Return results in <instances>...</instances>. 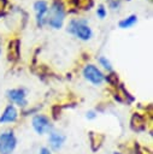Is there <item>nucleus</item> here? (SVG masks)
<instances>
[{"label":"nucleus","instance_id":"nucleus-16","mask_svg":"<svg viewBox=\"0 0 153 154\" xmlns=\"http://www.w3.org/2000/svg\"><path fill=\"white\" fill-rule=\"evenodd\" d=\"M113 154H122V153H119V152H114Z\"/></svg>","mask_w":153,"mask_h":154},{"label":"nucleus","instance_id":"nucleus-8","mask_svg":"<svg viewBox=\"0 0 153 154\" xmlns=\"http://www.w3.org/2000/svg\"><path fill=\"white\" fill-rule=\"evenodd\" d=\"M18 112L13 105H8L0 117V123H12L17 119Z\"/></svg>","mask_w":153,"mask_h":154},{"label":"nucleus","instance_id":"nucleus-13","mask_svg":"<svg viewBox=\"0 0 153 154\" xmlns=\"http://www.w3.org/2000/svg\"><path fill=\"white\" fill-rule=\"evenodd\" d=\"M96 14H98V17L99 18H105V16H106V10L104 8V6L102 5H100L99 6V8H98V11H96Z\"/></svg>","mask_w":153,"mask_h":154},{"label":"nucleus","instance_id":"nucleus-14","mask_svg":"<svg viewBox=\"0 0 153 154\" xmlns=\"http://www.w3.org/2000/svg\"><path fill=\"white\" fill-rule=\"evenodd\" d=\"M40 154H52V152L48 149V148H41V150H40Z\"/></svg>","mask_w":153,"mask_h":154},{"label":"nucleus","instance_id":"nucleus-15","mask_svg":"<svg viewBox=\"0 0 153 154\" xmlns=\"http://www.w3.org/2000/svg\"><path fill=\"white\" fill-rule=\"evenodd\" d=\"M95 117V113L93 112V111H89L88 113H87V118H89V119H93Z\"/></svg>","mask_w":153,"mask_h":154},{"label":"nucleus","instance_id":"nucleus-3","mask_svg":"<svg viewBox=\"0 0 153 154\" xmlns=\"http://www.w3.org/2000/svg\"><path fill=\"white\" fill-rule=\"evenodd\" d=\"M16 144L17 140L12 131L0 132V154H12Z\"/></svg>","mask_w":153,"mask_h":154},{"label":"nucleus","instance_id":"nucleus-1","mask_svg":"<svg viewBox=\"0 0 153 154\" xmlns=\"http://www.w3.org/2000/svg\"><path fill=\"white\" fill-rule=\"evenodd\" d=\"M64 16H65V12H64L63 4L59 1H54L49 12V19H48L49 25L53 26L54 29H59L63 25Z\"/></svg>","mask_w":153,"mask_h":154},{"label":"nucleus","instance_id":"nucleus-2","mask_svg":"<svg viewBox=\"0 0 153 154\" xmlns=\"http://www.w3.org/2000/svg\"><path fill=\"white\" fill-rule=\"evenodd\" d=\"M67 30L71 34L76 35L77 37H80L81 40H84V41H87V40H89L92 37L90 28L84 22H82V20H75V19L71 20L70 24H69Z\"/></svg>","mask_w":153,"mask_h":154},{"label":"nucleus","instance_id":"nucleus-9","mask_svg":"<svg viewBox=\"0 0 153 154\" xmlns=\"http://www.w3.org/2000/svg\"><path fill=\"white\" fill-rule=\"evenodd\" d=\"M7 94H8V97H10L13 102H16V103H18V105H20V106H25V105H27L25 91H24L23 89H12V90H10Z\"/></svg>","mask_w":153,"mask_h":154},{"label":"nucleus","instance_id":"nucleus-6","mask_svg":"<svg viewBox=\"0 0 153 154\" xmlns=\"http://www.w3.org/2000/svg\"><path fill=\"white\" fill-rule=\"evenodd\" d=\"M48 142H49V147L53 149V150H59L64 142H65V136L59 134V132H54L52 131L49 134V137H48Z\"/></svg>","mask_w":153,"mask_h":154},{"label":"nucleus","instance_id":"nucleus-5","mask_svg":"<svg viewBox=\"0 0 153 154\" xmlns=\"http://www.w3.org/2000/svg\"><path fill=\"white\" fill-rule=\"evenodd\" d=\"M33 128L39 135H43L51 130V123L49 119L45 116L37 114L33 118Z\"/></svg>","mask_w":153,"mask_h":154},{"label":"nucleus","instance_id":"nucleus-17","mask_svg":"<svg viewBox=\"0 0 153 154\" xmlns=\"http://www.w3.org/2000/svg\"><path fill=\"white\" fill-rule=\"evenodd\" d=\"M0 49H1V47H0Z\"/></svg>","mask_w":153,"mask_h":154},{"label":"nucleus","instance_id":"nucleus-4","mask_svg":"<svg viewBox=\"0 0 153 154\" xmlns=\"http://www.w3.org/2000/svg\"><path fill=\"white\" fill-rule=\"evenodd\" d=\"M83 76L94 85H100L105 79V76L102 75V72L94 65H87L83 69Z\"/></svg>","mask_w":153,"mask_h":154},{"label":"nucleus","instance_id":"nucleus-11","mask_svg":"<svg viewBox=\"0 0 153 154\" xmlns=\"http://www.w3.org/2000/svg\"><path fill=\"white\" fill-rule=\"evenodd\" d=\"M136 20H137V17H136L135 14H133V16H130V17L124 18L123 20H120V22H119V26L123 28V29L130 28L131 25H134V24L136 23Z\"/></svg>","mask_w":153,"mask_h":154},{"label":"nucleus","instance_id":"nucleus-7","mask_svg":"<svg viewBox=\"0 0 153 154\" xmlns=\"http://www.w3.org/2000/svg\"><path fill=\"white\" fill-rule=\"evenodd\" d=\"M34 8H35V12H36V20H37V24L41 26L43 24V20H45V16L46 13L48 12V6L45 1H36L35 5H34Z\"/></svg>","mask_w":153,"mask_h":154},{"label":"nucleus","instance_id":"nucleus-10","mask_svg":"<svg viewBox=\"0 0 153 154\" xmlns=\"http://www.w3.org/2000/svg\"><path fill=\"white\" fill-rule=\"evenodd\" d=\"M19 57V41L14 40L11 41L8 45V59L10 60H16Z\"/></svg>","mask_w":153,"mask_h":154},{"label":"nucleus","instance_id":"nucleus-12","mask_svg":"<svg viewBox=\"0 0 153 154\" xmlns=\"http://www.w3.org/2000/svg\"><path fill=\"white\" fill-rule=\"evenodd\" d=\"M99 63H100V64H101V65H102L105 69H107V70H110V71L112 70L111 63H110V61H108V60H107L105 57H100V58H99Z\"/></svg>","mask_w":153,"mask_h":154}]
</instances>
